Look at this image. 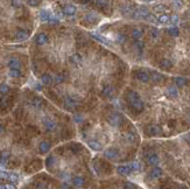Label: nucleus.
<instances>
[{
    "mask_svg": "<svg viewBox=\"0 0 190 189\" xmlns=\"http://www.w3.org/2000/svg\"><path fill=\"white\" fill-rule=\"evenodd\" d=\"M2 132H4V126H2L1 124H0V134H1Z\"/></svg>",
    "mask_w": 190,
    "mask_h": 189,
    "instance_id": "45",
    "label": "nucleus"
},
{
    "mask_svg": "<svg viewBox=\"0 0 190 189\" xmlns=\"http://www.w3.org/2000/svg\"><path fill=\"white\" fill-rule=\"evenodd\" d=\"M127 98H128V102L131 104V106L136 110V112H142L144 109H145V105H144V102L141 100L140 96L136 94V91H128L127 94Z\"/></svg>",
    "mask_w": 190,
    "mask_h": 189,
    "instance_id": "1",
    "label": "nucleus"
},
{
    "mask_svg": "<svg viewBox=\"0 0 190 189\" xmlns=\"http://www.w3.org/2000/svg\"><path fill=\"white\" fill-rule=\"evenodd\" d=\"M131 172H132L131 166H119L117 168V173L119 175H128Z\"/></svg>",
    "mask_w": 190,
    "mask_h": 189,
    "instance_id": "9",
    "label": "nucleus"
},
{
    "mask_svg": "<svg viewBox=\"0 0 190 189\" xmlns=\"http://www.w3.org/2000/svg\"><path fill=\"white\" fill-rule=\"evenodd\" d=\"M48 41H49V38H48V35H47L46 33L38 34V36H36V39H35V42H36L39 46H43V44L48 43Z\"/></svg>",
    "mask_w": 190,
    "mask_h": 189,
    "instance_id": "6",
    "label": "nucleus"
},
{
    "mask_svg": "<svg viewBox=\"0 0 190 189\" xmlns=\"http://www.w3.org/2000/svg\"><path fill=\"white\" fill-rule=\"evenodd\" d=\"M64 78H66V76L63 75V74H60V75H57L56 77H55V83L56 84H60V83H62V82L64 81Z\"/></svg>",
    "mask_w": 190,
    "mask_h": 189,
    "instance_id": "35",
    "label": "nucleus"
},
{
    "mask_svg": "<svg viewBox=\"0 0 190 189\" xmlns=\"http://www.w3.org/2000/svg\"><path fill=\"white\" fill-rule=\"evenodd\" d=\"M97 5H98V7H100L102 10H105V8L109 7L108 0H97Z\"/></svg>",
    "mask_w": 190,
    "mask_h": 189,
    "instance_id": "29",
    "label": "nucleus"
},
{
    "mask_svg": "<svg viewBox=\"0 0 190 189\" xmlns=\"http://www.w3.org/2000/svg\"><path fill=\"white\" fill-rule=\"evenodd\" d=\"M126 139H127L128 141H131V142H133L136 138H134V134H132V133H128V134H127V137H126Z\"/></svg>",
    "mask_w": 190,
    "mask_h": 189,
    "instance_id": "43",
    "label": "nucleus"
},
{
    "mask_svg": "<svg viewBox=\"0 0 190 189\" xmlns=\"http://www.w3.org/2000/svg\"><path fill=\"white\" fill-rule=\"evenodd\" d=\"M150 78H152L154 82H161L163 80V76L161 74L156 72V71H153V72L150 74Z\"/></svg>",
    "mask_w": 190,
    "mask_h": 189,
    "instance_id": "26",
    "label": "nucleus"
},
{
    "mask_svg": "<svg viewBox=\"0 0 190 189\" xmlns=\"http://www.w3.org/2000/svg\"><path fill=\"white\" fill-rule=\"evenodd\" d=\"M8 75L12 77V78H19L21 76V70L20 69H11Z\"/></svg>",
    "mask_w": 190,
    "mask_h": 189,
    "instance_id": "25",
    "label": "nucleus"
},
{
    "mask_svg": "<svg viewBox=\"0 0 190 189\" xmlns=\"http://www.w3.org/2000/svg\"><path fill=\"white\" fill-rule=\"evenodd\" d=\"M168 33H169L172 36H178L180 30H178L177 27H170V28H168Z\"/></svg>",
    "mask_w": 190,
    "mask_h": 189,
    "instance_id": "32",
    "label": "nucleus"
},
{
    "mask_svg": "<svg viewBox=\"0 0 190 189\" xmlns=\"http://www.w3.org/2000/svg\"><path fill=\"white\" fill-rule=\"evenodd\" d=\"M83 20H84L85 22H88V24H96V22H98L99 18H98V15H96V14L90 13V14H86Z\"/></svg>",
    "mask_w": 190,
    "mask_h": 189,
    "instance_id": "8",
    "label": "nucleus"
},
{
    "mask_svg": "<svg viewBox=\"0 0 190 189\" xmlns=\"http://www.w3.org/2000/svg\"><path fill=\"white\" fill-rule=\"evenodd\" d=\"M136 80L140 82H142V83H147V82L150 80V76L148 74H146V72H144V71H139L138 74L136 75Z\"/></svg>",
    "mask_w": 190,
    "mask_h": 189,
    "instance_id": "10",
    "label": "nucleus"
},
{
    "mask_svg": "<svg viewBox=\"0 0 190 189\" xmlns=\"http://www.w3.org/2000/svg\"><path fill=\"white\" fill-rule=\"evenodd\" d=\"M77 105H78V100L75 99L72 96L67 97V98L64 99V106H66V109H68V110H74V109L77 108Z\"/></svg>",
    "mask_w": 190,
    "mask_h": 189,
    "instance_id": "4",
    "label": "nucleus"
},
{
    "mask_svg": "<svg viewBox=\"0 0 190 189\" xmlns=\"http://www.w3.org/2000/svg\"><path fill=\"white\" fill-rule=\"evenodd\" d=\"M149 11L146 7L141 6L134 12V18H136V19H147L149 16Z\"/></svg>",
    "mask_w": 190,
    "mask_h": 189,
    "instance_id": "2",
    "label": "nucleus"
},
{
    "mask_svg": "<svg viewBox=\"0 0 190 189\" xmlns=\"http://www.w3.org/2000/svg\"><path fill=\"white\" fill-rule=\"evenodd\" d=\"M8 91H10V86L7 85V84H0V94H8Z\"/></svg>",
    "mask_w": 190,
    "mask_h": 189,
    "instance_id": "31",
    "label": "nucleus"
},
{
    "mask_svg": "<svg viewBox=\"0 0 190 189\" xmlns=\"http://www.w3.org/2000/svg\"><path fill=\"white\" fill-rule=\"evenodd\" d=\"M144 1H152V0H144Z\"/></svg>",
    "mask_w": 190,
    "mask_h": 189,
    "instance_id": "46",
    "label": "nucleus"
},
{
    "mask_svg": "<svg viewBox=\"0 0 190 189\" xmlns=\"http://www.w3.org/2000/svg\"><path fill=\"white\" fill-rule=\"evenodd\" d=\"M166 94L169 97V98H176L178 96V90H177L176 86H169L167 90H166Z\"/></svg>",
    "mask_w": 190,
    "mask_h": 189,
    "instance_id": "12",
    "label": "nucleus"
},
{
    "mask_svg": "<svg viewBox=\"0 0 190 189\" xmlns=\"http://www.w3.org/2000/svg\"><path fill=\"white\" fill-rule=\"evenodd\" d=\"M136 48H138L140 52H142V49H144V42H141V41H136Z\"/></svg>",
    "mask_w": 190,
    "mask_h": 189,
    "instance_id": "38",
    "label": "nucleus"
},
{
    "mask_svg": "<svg viewBox=\"0 0 190 189\" xmlns=\"http://www.w3.org/2000/svg\"><path fill=\"white\" fill-rule=\"evenodd\" d=\"M147 162L149 165H152V166H156V165H159L160 159H159V157L156 154H150L149 157L147 158Z\"/></svg>",
    "mask_w": 190,
    "mask_h": 189,
    "instance_id": "18",
    "label": "nucleus"
},
{
    "mask_svg": "<svg viewBox=\"0 0 190 189\" xmlns=\"http://www.w3.org/2000/svg\"><path fill=\"white\" fill-rule=\"evenodd\" d=\"M28 36H29V33L25 29H19L15 32V39L18 41H24L26 40Z\"/></svg>",
    "mask_w": 190,
    "mask_h": 189,
    "instance_id": "7",
    "label": "nucleus"
},
{
    "mask_svg": "<svg viewBox=\"0 0 190 189\" xmlns=\"http://www.w3.org/2000/svg\"><path fill=\"white\" fill-rule=\"evenodd\" d=\"M43 125H44V127H46L48 131H54L55 128H56V123L53 122V120L49 119V118H44V119H43Z\"/></svg>",
    "mask_w": 190,
    "mask_h": 189,
    "instance_id": "11",
    "label": "nucleus"
},
{
    "mask_svg": "<svg viewBox=\"0 0 190 189\" xmlns=\"http://www.w3.org/2000/svg\"><path fill=\"white\" fill-rule=\"evenodd\" d=\"M186 82H187V80L184 77H176L175 78V83H176L177 86H183L186 84Z\"/></svg>",
    "mask_w": 190,
    "mask_h": 189,
    "instance_id": "33",
    "label": "nucleus"
},
{
    "mask_svg": "<svg viewBox=\"0 0 190 189\" xmlns=\"http://www.w3.org/2000/svg\"><path fill=\"white\" fill-rule=\"evenodd\" d=\"M170 22H172L173 25H176L177 22H178V16H177V15H173V16H170Z\"/></svg>",
    "mask_w": 190,
    "mask_h": 189,
    "instance_id": "39",
    "label": "nucleus"
},
{
    "mask_svg": "<svg viewBox=\"0 0 190 189\" xmlns=\"http://www.w3.org/2000/svg\"><path fill=\"white\" fill-rule=\"evenodd\" d=\"M125 40H126V38H125V36H124V35H122V34H118V35H117V41H118V42H125Z\"/></svg>",
    "mask_w": 190,
    "mask_h": 189,
    "instance_id": "42",
    "label": "nucleus"
},
{
    "mask_svg": "<svg viewBox=\"0 0 190 189\" xmlns=\"http://www.w3.org/2000/svg\"><path fill=\"white\" fill-rule=\"evenodd\" d=\"M70 61L74 63V64H78L80 62L82 61V57H81V55H78V54H72L71 55V57H70Z\"/></svg>",
    "mask_w": 190,
    "mask_h": 189,
    "instance_id": "28",
    "label": "nucleus"
},
{
    "mask_svg": "<svg viewBox=\"0 0 190 189\" xmlns=\"http://www.w3.org/2000/svg\"><path fill=\"white\" fill-rule=\"evenodd\" d=\"M103 94H105L106 97H112L113 90H112V88H111V86L106 85V86H104V89H103Z\"/></svg>",
    "mask_w": 190,
    "mask_h": 189,
    "instance_id": "30",
    "label": "nucleus"
},
{
    "mask_svg": "<svg viewBox=\"0 0 190 189\" xmlns=\"http://www.w3.org/2000/svg\"><path fill=\"white\" fill-rule=\"evenodd\" d=\"M27 4L29 6H32V7H36V6H39L40 1H39V0H28Z\"/></svg>",
    "mask_w": 190,
    "mask_h": 189,
    "instance_id": "37",
    "label": "nucleus"
},
{
    "mask_svg": "<svg viewBox=\"0 0 190 189\" xmlns=\"http://www.w3.org/2000/svg\"><path fill=\"white\" fill-rule=\"evenodd\" d=\"M130 166H131V168H132V172L140 169V165H139V163H132V165H130Z\"/></svg>",
    "mask_w": 190,
    "mask_h": 189,
    "instance_id": "41",
    "label": "nucleus"
},
{
    "mask_svg": "<svg viewBox=\"0 0 190 189\" xmlns=\"http://www.w3.org/2000/svg\"><path fill=\"white\" fill-rule=\"evenodd\" d=\"M164 10H166V7H164L163 5H156V6H154V12H155V13H162V12H164Z\"/></svg>",
    "mask_w": 190,
    "mask_h": 189,
    "instance_id": "34",
    "label": "nucleus"
},
{
    "mask_svg": "<svg viewBox=\"0 0 190 189\" xmlns=\"http://www.w3.org/2000/svg\"><path fill=\"white\" fill-rule=\"evenodd\" d=\"M118 149L116 148V147H110L109 149H106V152H105V155L110 158V159H116L117 157H118Z\"/></svg>",
    "mask_w": 190,
    "mask_h": 189,
    "instance_id": "13",
    "label": "nucleus"
},
{
    "mask_svg": "<svg viewBox=\"0 0 190 189\" xmlns=\"http://www.w3.org/2000/svg\"><path fill=\"white\" fill-rule=\"evenodd\" d=\"M92 36L95 38L96 40H98V41H100V42H103V43H106V44H109L110 42L106 39H104V38H102V36H98V35H96V34H92Z\"/></svg>",
    "mask_w": 190,
    "mask_h": 189,
    "instance_id": "36",
    "label": "nucleus"
},
{
    "mask_svg": "<svg viewBox=\"0 0 190 189\" xmlns=\"http://www.w3.org/2000/svg\"><path fill=\"white\" fill-rule=\"evenodd\" d=\"M122 120V118L120 116H118V114H112L109 118L110 124H112V125H119Z\"/></svg>",
    "mask_w": 190,
    "mask_h": 189,
    "instance_id": "20",
    "label": "nucleus"
},
{
    "mask_svg": "<svg viewBox=\"0 0 190 189\" xmlns=\"http://www.w3.org/2000/svg\"><path fill=\"white\" fill-rule=\"evenodd\" d=\"M158 22H160V24H168V22H170V16L167 15V14H162V15H160L158 18Z\"/></svg>",
    "mask_w": 190,
    "mask_h": 189,
    "instance_id": "27",
    "label": "nucleus"
},
{
    "mask_svg": "<svg viewBox=\"0 0 190 189\" xmlns=\"http://www.w3.org/2000/svg\"><path fill=\"white\" fill-rule=\"evenodd\" d=\"M173 67V62L170 61V60H167V58H164L162 60L161 62H160V68L161 69H164V70H169L170 68Z\"/></svg>",
    "mask_w": 190,
    "mask_h": 189,
    "instance_id": "19",
    "label": "nucleus"
},
{
    "mask_svg": "<svg viewBox=\"0 0 190 189\" xmlns=\"http://www.w3.org/2000/svg\"><path fill=\"white\" fill-rule=\"evenodd\" d=\"M163 175V172L161 168H159V167H154L153 168V171L150 172V176L153 177V179H159V177H161Z\"/></svg>",
    "mask_w": 190,
    "mask_h": 189,
    "instance_id": "16",
    "label": "nucleus"
},
{
    "mask_svg": "<svg viewBox=\"0 0 190 189\" xmlns=\"http://www.w3.org/2000/svg\"><path fill=\"white\" fill-rule=\"evenodd\" d=\"M146 133L152 137H155V135H160L162 134V128L158 125H149L146 130Z\"/></svg>",
    "mask_w": 190,
    "mask_h": 189,
    "instance_id": "3",
    "label": "nucleus"
},
{
    "mask_svg": "<svg viewBox=\"0 0 190 189\" xmlns=\"http://www.w3.org/2000/svg\"><path fill=\"white\" fill-rule=\"evenodd\" d=\"M8 67H10V69H20L21 63H20V61L18 58L13 57V58H11L8 61Z\"/></svg>",
    "mask_w": 190,
    "mask_h": 189,
    "instance_id": "15",
    "label": "nucleus"
},
{
    "mask_svg": "<svg viewBox=\"0 0 190 189\" xmlns=\"http://www.w3.org/2000/svg\"><path fill=\"white\" fill-rule=\"evenodd\" d=\"M71 183H72L74 187H81V186H83V183H84V179L81 177V176H76V177L72 179Z\"/></svg>",
    "mask_w": 190,
    "mask_h": 189,
    "instance_id": "22",
    "label": "nucleus"
},
{
    "mask_svg": "<svg viewBox=\"0 0 190 189\" xmlns=\"http://www.w3.org/2000/svg\"><path fill=\"white\" fill-rule=\"evenodd\" d=\"M152 35L154 36V38H158V35H159V30L158 29H155V28H152Z\"/></svg>",
    "mask_w": 190,
    "mask_h": 189,
    "instance_id": "44",
    "label": "nucleus"
},
{
    "mask_svg": "<svg viewBox=\"0 0 190 189\" xmlns=\"http://www.w3.org/2000/svg\"><path fill=\"white\" fill-rule=\"evenodd\" d=\"M50 18H52V15L49 14V12H48V11H46V10L41 11V13H40L41 21H43V22H47V21H49V20H50Z\"/></svg>",
    "mask_w": 190,
    "mask_h": 189,
    "instance_id": "23",
    "label": "nucleus"
},
{
    "mask_svg": "<svg viewBox=\"0 0 190 189\" xmlns=\"http://www.w3.org/2000/svg\"><path fill=\"white\" fill-rule=\"evenodd\" d=\"M141 36H142V30H141V29L136 28V29H133V30H132V38H133L136 41L140 40V39H141Z\"/></svg>",
    "mask_w": 190,
    "mask_h": 189,
    "instance_id": "24",
    "label": "nucleus"
},
{
    "mask_svg": "<svg viewBox=\"0 0 190 189\" xmlns=\"http://www.w3.org/2000/svg\"><path fill=\"white\" fill-rule=\"evenodd\" d=\"M49 149H50V144L48 141H41L40 146H39V152L41 154H44V153L49 152Z\"/></svg>",
    "mask_w": 190,
    "mask_h": 189,
    "instance_id": "14",
    "label": "nucleus"
},
{
    "mask_svg": "<svg viewBox=\"0 0 190 189\" xmlns=\"http://www.w3.org/2000/svg\"><path fill=\"white\" fill-rule=\"evenodd\" d=\"M62 12H63V14H66V15H68V16H72V15L76 14L77 8H76V6H74V5H71V4H68V5H66V6L63 7Z\"/></svg>",
    "mask_w": 190,
    "mask_h": 189,
    "instance_id": "5",
    "label": "nucleus"
},
{
    "mask_svg": "<svg viewBox=\"0 0 190 189\" xmlns=\"http://www.w3.org/2000/svg\"><path fill=\"white\" fill-rule=\"evenodd\" d=\"M52 82H53V77H52L49 74H43V75L41 76V83H42L43 85H50Z\"/></svg>",
    "mask_w": 190,
    "mask_h": 189,
    "instance_id": "17",
    "label": "nucleus"
},
{
    "mask_svg": "<svg viewBox=\"0 0 190 189\" xmlns=\"http://www.w3.org/2000/svg\"><path fill=\"white\" fill-rule=\"evenodd\" d=\"M88 145L90 146V148H92L94 151H100L102 149V144L96 141V140H89Z\"/></svg>",
    "mask_w": 190,
    "mask_h": 189,
    "instance_id": "21",
    "label": "nucleus"
},
{
    "mask_svg": "<svg viewBox=\"0 0 190 189\" xmlns=\"http://www.w3.org/2000/svg\"><path fill=\"white\" fill-rule=\"evenodd\" d=\"M124 187H125V188H130V189H136V188H138L136 185H133L132 182H126V185H125Z\"/></svg>",
    "mask_w": 190,
    "mask_h": 189,
    "instance_id": "40",
    "label": "nucleus"
}]
</instances>
